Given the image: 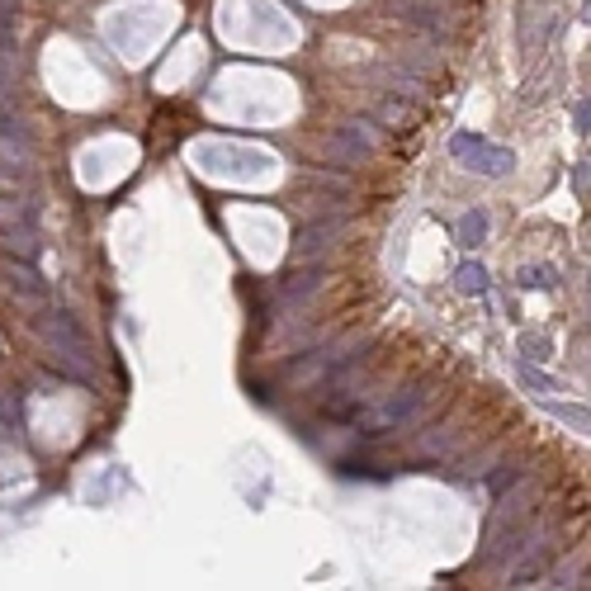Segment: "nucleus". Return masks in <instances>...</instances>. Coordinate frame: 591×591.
I'll return each mask as SVG.
<instances>
[{
	"instance_id": "9b49d317",
	"label": "nucleus",
	"mask_w": 591,
	"mask_h": 591,
	"mask_svg": "<svg viewBox=\"0 0 591 591\" xmlns=\"http://www.w3.org/2000/svg\"><path fill=\"white\" fill-rule=\"evenodd\" d=\"M322 279H327L322 265H303V270H294V274L279 279V298H285V303H303L307 294L322 289Z\"/></svg>"
},
{
	"instance_id": "39448f33",
	"label": "nucleus",
	"mask_w": 591,
	"mask_h": 591,
	"mask_svg": "<svg viewBox=\"0 0 591 591\" xmlns=\"http://www.w3.org/2000/svg\"><path fill=\"white\" fill-rule=\"evenodd\" d=\"M341 232H346L341 218H317V222H307V228H298L289 256H294V261H313V256H322V251H331Z\"/></svg>"
},
{
	"instance_id": "9d476101",
	"label": "nucleus",
	"mask_w": 591,
	"mask_h": 591,
	"mask_svg": "<svg viewBox=\"0 0 591 591\" xmlns=\"http://www.w3.org/2000/svg\"><path fill=\"white\" fill-rule=\"evenodd\" d=\"M0 171H10L19 180L34 171V147L24 133H0Z\"/></svg>"
},
{
	"instance_id": "6e6552de",
	"label": "nucleus",
	"mask_w": 591,
	"mask_h": 591,
	"mask_svg": "<svg viewBox=\"0 0 591 591\" xmlns=\"http://www.w3.org/2000/svg\"><path fill=\"white\" fill-rule=\"evenodd\" d=\"M364 128H370V124H360V119L341 124L327 137V152L341 156V161H364V156H370V137H364Z\"/></svg>"
},
{
	"instance_id": "4468645a",
	"label": "nucleus",
	"mask_w": 591,
	"mask_h": 591,
	"mask_svg": "<svg viewBox=\"0 0 591 591\" xmlns=\"http://www.w3.org/2000/svg\"><path fill=\"white\" fill-rule=\"evenodd\" d=\"M516 285H521V289L553 294V289H558V270H553V265H521V270H516Z\"/></svg>"
},
{
	"instance_id": "a211bd4d",
	"label": "nucleus",
	"mask_w": 591,
	"mask_h": 591,
	"mask_svg": "<svg viewBox=\"0 0 591 591\" xmlns=\"http://www.w3.org/2000/svg\"><path fill=\"white\" fill-rule=\"evenodd\" d=\"M459 440H464L459 431H435V435L421 440V455H426V459H435V455H455V445H459Z\"/></svg>"
},
{
	"instance_id": "2eb2a0df",
	"label": "nucleus",
	"mask_w": 591,
	"mask_h": 591,
	"mask_svg": "<svg viewBox=\"0 0 591 591\" xmlns=\"http://www.w3.org/2000/svg\"><path fill=\"white\" fill-rule=\"evenodd\" d=\"M544 412H549V416H558L563 426H573L577 435H586V440H591V412H586V407H573V403H544Z\"/></svg>"
},
{
	"instance_id": "5701e85b",
	"label": "nucleus",
	"mask_w": 591,
	"mask_h": 591,
	"mask_svg": "<svg viewBox=\"0 0 591 591\" xmlns=\"http://www.w3.org/2000/svg\"><path fill=\"white\" fill-rule=\"evenodd\" d=\"M15 10H19V0H0V19L15 24Z\"/></svg>"
},
{
	"instance_id": "f3484780",
	"label": "nucleus",
	"mask_w": 591,
	"mask_h": 591,
	"mask_svg": "<svg viewBox=\"0 0 591 591\" xmlns=\"http://www.w3.org/2000/svg\"><path fill=\"white\" fill-rule=\"evenodd\" d=\"M516 379H521L525 388H534V392H563V383H558V379H549V374H540L530 360H516Z\"/></svg>"
},
{
	"instance_id": "1a4fd4ad",
	"label": "nucleus",
	"mask_w": 591,
	"mask_h": 591,
	"mask_svg": "<svg viewBox=\"0 0 591 591\" xmlns=\"http://www.w3.org/2000/svg\"><path fill=\"white\" fill-rule=\"evenodd\" d=\"M0 246H5V256H19V261H38L43 251V237L34 222H5L0 228Z\"/></svg>"
},
{
	"instance_id": "f8f14e48",
	"label": "nucleus",
	"mask_w": 591,
	"mask_h": 591,
	"mask_svg": "<svg viewBox=\"0 0 591 591\" xmlns=\"http://www.w3.org/2000/svg\"><path fill=\"white\" fill-rule=\"evenodd\" d=\"M455 289H459L464 298L488 294V289H492V274H488V265H483V261H464V265L455 270Z\"/></svg>"
},
{
	"instance_id": "f257e3e1",
	"label": "nucleus",
	"mask_w": 591,
	"mask_h": 591,
	"mask_svg": "<svg viewBox=\"0 0 591 591\" xmlns=\"http://www.w3.org/2000/svg\"><path fill=\"white\" fill-rule=\"evenodd\" d=\"M43 350L58 360V370L67 379H81V383H95V355H91V336L76 327V317L67 307H48V313L34 322Z\"/></svg>"
},
{
	"instance_id": "393cba45",
	"label": "nucleus",
	"mask_w": 591,
	"mask_h": 591,
	"mask_svg": "<svg viewBox=\"0 0 591 591\" xmlns=\"http://www.w3.org/2000/svg\"><path fill=\"white\" fill-rule=\"evenodd\" d=\"M582 24H591V0H582Z\"/></svg>"
},
{
	"instance_id": "aec40b11",
	"label": "nucleus",
	"mask_w": 591,
	"mask_h": 591,
	"mask_svg": "<svg viewBox=\"0 0 591 591\" xmlns=\"http://www.w3.org/2000/svg\"><path fill=\"white\" fill-rule=\"evenodd\" d=\"M521 350H525V360H544L553 346H549V336H540V331H525V336H521Z\"/></svg>"
},
{
	"instance_id": "dca6fc26",
	"label": "nucleus",
	"mask_w": 591,
	"mask_h": 591,
	"mask_svg": "<svg viewBox=\"0 0 591 591\" xmlns=\"http://www.w3.org/2000/svg\"><path fill=\"white\" fill-rule=\"evenodd\" d=\"M455 237H459V246H478L488 237V213L483 209H468L459 222H455Z\"/></svg>"
},
{
	"instance_id": "ddd939ff",
	"label": "nucleus",
	"mask_w": 591,
	"mask_h": 591,
	"mask_svg": "<svg viewBox=\"0 0 591 591\" xmlns=\"http://www.w3.org/2000/svg\"><path fill=\"white\" fill-rule=\"evenodd\" d=\"M403 19H407V24H416V29H426V34H435V38L449 29L440 5H412V0H407V5H403Z\"/></svg>"
},
{
	"instance_id": "b1692460",
	"label": "nucleus",
	"mask_w": 591,
	"mask_h": 591,
	"mask_svg": "<svg viewBox=\"0 0 591 591\" xmlns=\"http://www.w3.org/2000/svg\"><path fill=\"white\" fill-rule=\"evenodd\" d=\"M577 189H591V166H582V171H577Z\"/></svg>"
},
{
	"instance_id": "20e7f679",
	"label": "nucleus",
	"mask_w": 591,
	"mask_h": 591,
	"mask_svg": "<svg viewBox=\"0 0 591 591\" xmlns=\"http://www.w3.org/2000/svg\"><path fill=\"white\" fill-rule=\"evenodd\" d=\"M549 34H553V15L540 5V0H525L521 15H516V48H521V58H525V62L540 58Z\"/></svg>"
},
{
	"instance_id": "0eeeda50",
	"label": "nucleus",
	"mask_w": 591,
	"mask_h": 591,
	"mask_svg": "<svg viewBox=\"0 0 591 591\" xmlns=\"http://www.w3.org/2000/svg\"><path fill=\"white\" fill-rule=\"evenodd\" d=\"M0 274H5L10 294L29 298V303H43V298H48V279L34 270V261H19V256H10L5 265H0Z\"/></svg>"
},
{
	"instance_id": "f03ea898",
	"label": "nucleus",
	"mask_w": 591,
	"mask_h": 591,
	"mask_svg": "<svg viewBox=\"0 0 591 591\" xmlns=\"http://www.w3.org/2000/svg\"><path fill=\"white\" fill-rule=\"evenodd\" d=\"M431 398H435V383H431V379H426V383H412V388H398L379 412H370V416L360 412V416H355V426H360V435H383V431L412 426V421L431 407Z\"/></svg>"
},
{
	"instance_id": "412c9836",
	"label": "nucleus",
	"mask_w": 591,
	"mask_h": 591,
	"mask_svg": "<svg viewBox=\"0 0 591 591\" xmlns=\"http://www.w3.org/2000/svg\"><path fill=\"white\" fill-rule=\"evenodd\" d=\"M379 114H383L388 124H398V128H403V124H412V109H407V104H398V100H383Z\"/></svg>"
},
{
	"instance_id": "423d86ee",
	"label": "nucleus",
	"mask_w": 591,
	"mask_h": 591,
	"mask_svg": "<svg viewBox=\"0 0 591 591\" xmlns=\"http://www.w3.org/2000/svg\"><path fill=\"white\" fill-rule=\"evenodd\" d=\"M549 544H544V534L540 530H530V540H525V549L516 553V563H511V586H534L544 573H549Z\"/></svg>"
},
{
	"instance_id": "4be33fe9",
	"label": "nucleus",
	"mask_w": 591,
	"mask_h": 591,
	"mask_svg": "<svg viewBox=\"0 0 591 591\" xmlns=\"http://www.w3.org/2000/svg\"><path fill=\"white\" fill-rule=\"evenodd\" d=\"M577 133H591V104H577Z\"/></svg>"
},
{
	"instance_id": "a878e982",
	"label": "nucleus",
	"mask_w": 591,
	"mask_h": 591,
	"mask_svg": "<svg viewBox=\"0 0 591 591\" xmlns=\"http://www.w3.org/2000/svg\"><path fill=\"white\" fill-rule=\"evenodd\" d=\"M0 355H5V341H0Z\"/></svg>"
},
{
	"instance_id": "7ed1b4c3",
	"label": "nucleus",
	"mask_w": 591,
	"mask_h": 591,
	"mask_svg": "<svg viewBox=\"0 0 591 591\" xmlns=\"http://www.w3.org/2000/svg\"><path fill=\"white\" fill-rule=\"evenodd\" d=\"M449 156L464 161V171L488 176V180L506 176L516 166V152L511 147H497V143H488V137H478V133H455V137H449Z\"/></svg>"
},
{
	"instance_id": "6ab92c4d",
	"label": "nucleus",
	"mask_w": 591,
	"mask_h": 591,
	"mask_svg": "<svg viewBox=\"0 0 591 591\" xmlns=\"http://www.w3.org/2000/svg\"><path fill=\"white\" fill-rule=\"evenodd\" d=\"M34 218H38L34 204H24V199H0V228H5V222H34Z\"/></svg>"
}]
</instances>
